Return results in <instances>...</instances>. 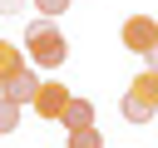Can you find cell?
<instances>
[{"instance_id":"6da1fadb","label":"cell","mask_w":158,"mask_h":148,"mask_svg":"<svg viewBox=\"0 0 158 148\" xmlns=\"http://www.w3.org/2000/svg\"><path fill=\"white\" fill-rule=\"evenodd\" d=\"M64 54H69V44H64V35H59L54 20H30V25H25V59H30V64L59 69Z\"/></svg>"},{"instance_id":"7a4b0ae2","label":"cell","mask_w":158,"mask_h":148,"mask_svg":"<svg viewBox=\"0 0 158 148\" xmlns=\"http://www.w3.org/2000/svg\"><path fill=\"white\" fill-rule=\"evenodd\" d=\"M118 113H123L128 123H153V113H158V74H153V69H143V74L128 84Z\"/></svg>"},{"instance_id":"3957f363","label":"cell","mask_w":158,"mask_h":148,"mask_svg":"<svg viewBox=\"0 0 158 148\" xmlns=\"http://www.w3.org/2000/svg\"><path fill=\"white\" fill-rule=\"evenodd\" d=\"M118 35H123V49H133V54H143V59L158 49V20H153V15H133V20H123Z\"/></svg>"},{"instance_id":"277c9868","label":"cell","mask_w":158,"mask_h":148,"mask_svg":"<svg viewBox=\"0 0 158 148\" xmlns=\"http://www.w3.org/2000/svg\"><path fill=\"white\" fill-rule=\"evenodd\" d=\"M69 104H74L69 84H54V79H49V84L40 89V99H35L30 109H35V118H64V109H69Z\"/></svg>"},{"instance_id":"5b68a950","label":"cell","mask_w":158,"mask_h":148,"mask_svg":"<svg viewBox=\"0 0 158 148\" xmlns=\"http://www.w3.org/2000/svg\"><path fill=\"white\" fill-rule=\"evenodd\" d=\"M69 133H84V128H94V104L89 99H74L69 109H64V118H59Z\"/></svg>"},{"instance_id":"8992f818","label":"cell","mask_w":158,"mask_h":148,"mask_svg":"<svg viewBox=\"0 0 158 148\" xmlns=\"http://www.w3.org/2000/svg\"><path fill=\"white\" fill-rule=\"evenodd\" d=\"M25 69H30L25 49H20V44H0V84H5V79H15V74H25Z\"/></svg>"},{"instance_id":"52a82bcc","label":"cell","mask_w":158,"mask_h":148,"mask_svg":"<svg viewBox=\"0 0 158 148\" xmlns=\"http://www.w3.org/2000/svg\"><path fill=\"white\" fill-rule=\"evenodd\" d=\"M69 148H104V133H99V128H84V133H69Z\"/></svg>"},{"instance_id":"ba28073f","label":"cell","mask_w":158,"mask_h":148,"mask_svg":"<svg viewBox=\"0 0 158 148\" xmlns=\"http://www.w3.org/2000/svg\"><path fill=\"white\" fill-rule=\"evenodd\" d=\"M74 0H35V10H40V20H59L64 10H69Z\"/></svg>"},{"instance_id":"9c48e42d","label":"cell","mask_w":158,"mask_h":148,"mask_svg":"<svg viewBox=\"0 0 158 148\" xmlns=\"http://www.w3.org/2000/svg\"><path fill=\"white\" fill-rule=\"evenodd\" d=\"M0 128H5V133L20 128V104H5V109H0Z\"/></svg>"},{"instance_id":"30bf717a","label":"cell","mask_w":158,"mask_h":148,"mask_svg":"<svg viewBox=\"0 0 158 148\" xmlns=\"http://www.w3.org/2000/svg\"><path fill=\"white\" fill-rule=\"evenodd\" d=\"M148 69H153V74H158V49H153V54H148Z\"/></svg>"}]
</instances>
